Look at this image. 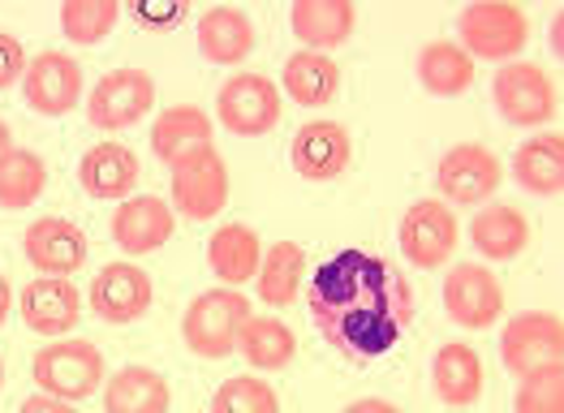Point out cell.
I'll return each mask as SVG.
<instances>
[{"instance_id":"4dcf8cb0","label":"cell","mask_w":564,"mask_h":413,"mask_svg":"<svg viewBox=\"0 0 564 413\" xmlns=\"http://www.w3.org/2000/svg\"><path fill=\"white\" fill-rule=\"evenodd\" d=\"M47 189V164L26 151V146H9L0 155V207L4 211H26L40 203Z\"/></svg>"},{"instance_id":"f35d334b","label":"cell","mask_w":564,"mask_h":413,"mask_svg":"<svg viewBox=\"0 0 564 413\" xmlns=\"http://www.w3.org/2000/svg\"><path fill=\"white\" fill-rule=\"evenodd\" d=\"M340 413H401L392 401H379V396H362V401H354V405H345Z\"/></svg>"},{"instance_id":"4316f807","label":"cell","mask_w":564,"mask_h":413,"mask_svg":"<svg viewBox=\"0 0 564 413\" xmlns=\"http://www.w3.org/2000/svg\"><path fill=\"white\" fill-rule=\"evenodd\" d=\"M470 241H474V250L487 254L491 263L518 259L521 250L530 246V220L521 216L518 207H509V203H491L487 211L474 216Z\"/></svg>"},{"instance_id":"ffe728a7","label":"cell","mask_w":564,"mask_h":413,"mask_svg":"<svg viewBox=\"0 0 564 413\" xmlns=\"http://www.w3.org/2000/svg\"><path fill=\"white\" fill-rule=\"evenodd\" d=\"M198 52L212 65H241L254 52V22L234 4H212L198 13Z\"/></svg>"},{"instance_id":"d6a6232c","label":"cell","mask_w":564,"mask_h":413,"mask_svg":"<svg viewBox=\"0 0 564 413\" xmlns=\"http://www.w3.org/2000/svg\"><path fill=\"white\" fill-rule=\"evenodd\" d=\"M121 4L117 0H65L61 4V31L74 44H99L117 26Z\"/></svg>"},{"instance_id":"d6986e66","label":"cell","mask_w":564,"mask_h":413,"mask_svg":"<svg viewBox=\"0 0 564 413\" xmlns=\"http://www.w3.org/2000/svg\"><path fill=\"white\" fill-rule=\"evenodd\" d=\"M289 26H293L302 52H324L328 56L332 47H340L354 35L358 9L349 0H293Z\"/></svg>"},{"instance_id":"9c48e42d","label":"cell","mask_w":564,"mask_h":413,"mask_svg":"<svg viewBox=\"0 0 564 413\" xmlns=\"http://www.w3.org/2000/svg\"><path fill=\"white\" fill-rule=\"evenodd\" d=\"M401 250H405V259L414 263V268H423V272H435V268H444L448 259H453V250H457V211L448 207V203H440V198H419L405 216H401Z\"/></svg>"},{"instance_id":"603a6c76","label":"cell","mask_w":564,"mask_h":413,"mask_svg":"<svg viewBox=\"0 0 564 413\" xmlns=\"http://www.w3.org/2000/svg\"><path fill=\"white\" fill-rule=\"evenodd\" d=\"M431 383H435V396L448 405V410H470L474 401L482 396V362L470 345H444L435 349L431 358Z\"/></svg>"},{"instance_id":"6da1fadb","label":"cell","mask_w":564,"mask_h":413,"mask_svg":"<svg viewBox=\"0 0 564 413\" xmlns=\"http://www.w3.org/2000/svg\"><path fill=\"white\" fill-rule=\"evenodd\" d=\"M315 332L349 367L388 358L414 323V284L405 272L367 250H336L311 280Z\"/></svg>"},{"instance_id":"484cf974","label":"cell","mask_w":564,"mask_h":413,"mask_svg":"<svg viewBox=\"0 0 564 413\" xmlns=\"http://www.w3.org/2000/svg\"><path fill=\"white\" fill-rule=\"evenodd\" d=\"M513 177L539 198H556L564 189V134H534L513 155Z\"/></svg>"},{"instance_id":"7402d4cb","label":"cell","mask_w":564,"mask_h":413,"mask_svg":"<svg viewBox=\"0 0 564 413\" xmlns=\"http://www.w3.org/2000/svg\"><path fill=\"white\" fill-rule=\"evenodd\" d=\"M78 182L91 198H121L139 185V155L121 142H99L83 155L78 164Z\"/></svg>"},{"instance_id":"ac0fdd59","label":"cell","mask_w":564,"mask_h":413,"mask_svg":"<svg viewBox=\"0 0 564 413\" xmlns=\"http://www.w3.org/2000/svg\"><path fill=\"white\" fill-rule=\"evenodd\" d=\"M169 237H173V207L164 198H155V194L126 198L112 211V241L126 254H155Z\"/></svg>"},{"instance_id":"8992f818","label":"cell","mask_w":564,"mask_h":413,"mask_svg":"<svg viewBox=\"0 0 564 413\" xmlns=\"http://www.w3.org/2000/svg\"><path fill=\"white\" fill-rule=\"evenodd\" d=\"M216 117L229 134L263 138L281 126V91L263 74H234L216 95Z\"/></svg>"},{"instance_id":"f546056e","label":"cell","mask_w":564,"mask_h":413,"mask_svg":"<svg viewBox=\"0 0 564 413\" xmlns=\"http://www.w3.org/2000/svg\"><path fill=\"white\" fill-rule=\"evenodd\" d=\"M419 83L426 95H440V99L466 95L474 83V61L453 40H431L419 52Z\"/></svg>"},{"instance_id":"d590c367","label":"cell","mask_w":564,"mask_h":413,"mask_svg":"<svg viewBox=\"0 0 564 413\" xmlns=\"http://www.w3.org/2000/svg\"><path fill=\"white\" fill-rule=\"evenodd\" d=\"M134 18H139L142 26H155V31H169V26H177L182 18H186V4L177 0H142L134 4Z\"/></svg>"},{"instance_id":"8d00e7d4","label":"cell","mask_w":564,"mask_h":413,"mask_svg":"<svg viewBox=\"0 0 564 413\" xmlns=\"http://www.w3.org/2000/svg\"><path fill=\"white\" fill-rule=\"evenodd\" d=\"M22 74H26V52H22V40H13L9 31H0V91H4V87H13Z\"/></svg>"},{"instance_id":"7a4b0ae2","label":"cell","mask_w":564,"mask_h":413,"mask_svg":"<svg viewBox=\"0 0 564 413\" xmlns=\"http://www.w3.org/2000/svg\"><path fill=\"white\" fill-rule=\"evenodd\" d=\"M250 319V302L237 289H207L182 315V340L194 358L220 362L237 349V332Z\"/></svg>"},{"instance_id":"f1b7e54d","label":"cell","mask_w":564,"mask_h":413,"mask_svg":"<svg viewBox=\"0 0 564 413\" xmlns=\"http://www.w3.org/2000/svg\"><path fill=\"white\" fill-rule=\"evenodd\" d=\"M254 370H284L297 354V336L293 327H284L281 319H263V315H250L237 332V349Z\"/></svg>"},{"instance_id":"7c38bea8","label":"cell","mask_w":564,"mask_h":413,"mask_svg":"<svg viewBox=\"0 0 564 413\" xmlns=\"http://www.w3.org/2000/svg\"><path fill=\"white\" fill-rule=\"evenodd\" d=\"M444 311L470 332H487L505 315V289L482 263H457L444 275Z\"/></svg>"},{"instance_id":"4fadbf2b","label":"cell","mask_w":564,"mask_h":413,"mask_svg":"<svg viewBox=\"0 0 564 413\" xmlns=\"http://www.w3.org/2000/svg\"><path fill=\"white\" fill-rule=\"evenodd\" d=\"M22 91H26V104H31L40 117H65V112H74L78 99H83V65H78L69 52L47 47L35 61H26Z\"/></svg>"},{"instance_id":"277c9868","label":"cell","mask_w":564,"mask_h":413,"mask_svg":"<svg viewBox=\"0 0 564 413\" xmlns=\"http://www.w3.org/2000/svg\"><path fill=\"white\" fill-rule=\"evenodd\" d=\"M31 374L40 383V392L56 401H87L104 383V354L91 340H52L35 354Z\"/></svg>"},{"instance_id":"3957f363","label":"cell","mask_w":564,"mask_h":413,"mask_svg":"<svg viewBox=\"0 0 564 413\" xmlns=\"http://www.w3.org/2000/svg\"><path fill=\"white\" fill-rule=\"evenodd\" d=\"M457 40L470 61H513L530 40V18L509 0H474L457 13Z\"/></svg>"},{"instance_id":"83f0119b","label":"cell","mask_w":564,"mask_h":413,"mask_svg":"<svg viewBox=\"0 0 564 413\" xmlns=\"http://www.w3.org/2000/svg\"><path fill=\"white\" fill-rule=\"evenodd\" d=\"M284 95L302 108H324L340 87V65L324 52H293L284 61Z\"/></svg>"},{"instance_id":"8fae6325","label":"cell","mask_w":564,"mask_h":413,"mask_svg":"<svg viewBox=\"0 0 564 413\" xmlns=\"http://www.w3.org/2000/svg\"><path fill=\"white\" fill-rule=\"evenodd\" d=\"M155 104V78L147 69H117L87 95V121L95 130H130Z\"/></svg>"},{"instance_id":"52a82bcc","label":"cell","mask_w":564,"mask_h":413,"mask_svg":"<svg viewBox=\"0 0 564 413\" xmlns=\"http://www.w3.org/2000/svg\"><path fill=\"white\" fill-rule=\"evenodd\" d=\"M500 182H505V164L482 142H457L453 151L440 155V169H435V185L444 194L440 203H457V207L487 203Z\"/></svg>"},{"instance_id":"b9f144b4","label":"cell","mask_w":564,"mask_h":413,"mask_svg":"<svg viewBox=\"0 0 564 413\" xmlns=\"http://www.w3.org/2000/svg\"><path fill=\"white\" fill-rule=\"evenodd\" d=\"M0 383H4V362H0Z\"/></svg>"},{"instance_id":"836d02e7","label":"cell","mask_w":564,"mask_h":413,"mask_svg":"<svg viewBox=\"0 0 564 413\" xmlns=\"http://www.w3.org/2000/svg\"><path fill=\"white\" fill-rule=\"evenodd\" d=\"M212 413H281V396L259 374H234L216 388Z\"/></svg>"},{"instance_id":"e575fe53","label":"cell","mask_w":564,"mask_h":413,"mask_svg":"<svg viewBox=\"0 0 564 413\" xmlns=\"http://www.w3.org/2000/svg\"><path fill=\"white\" fill-rule=\"evenodd\" d=\"M518 413H564V367L525 374L518 388Z\"/></svg>"},{"instance_id":"30bf717a","label":"cell","mask_w":564,"mask_h":413,"mask_svg":"<svg viewBox=\"0 0 564 413\" xmlns=\"http://www.w3.org/2000/svg\"><path fill=\"white\" fill-rule=\"evenodd\" d=\"M491 99L509 126H543L556 112V91L543 65L534 61H509L491 78Z\"/></svg>"},{"instance_id":"2e32d148","label":"cell","mask_w":564,"mask_h":413,"mask_svg":"<svg viewBox=\"0 0 564 413\" xmlns=\"http://www.w3.org/2000/svg\"><path fill=\"white\" fill-rule=\"evenodd\" d=\"M22 250L31 259V268L44 275H74L83 263H87V232L61 216H44L35 220L26 237H22Z\"/></svg>"},{"instance_id":"e0dca14e","label":"cell","mask_w":564,"mask_h":413,"mask_svg":"<svg viewBox=\"0 0 564 413\" xmlns=\"http://www.w3.org/2000/svg\"><path fill=\"white\" fill-rule=\"evenodd\" d=\"M83 319V297L65 275H40L22 289V323L40 336H65Z\"/></svg>"},{"instance_id":"1f68e13d","label":"cell","mask_w":564,"mask_h":413,"mask_svg":"<svg viewBox=\"0 0 564 413\" xmlns=\"http://www.w3.org/2000/svg\"><path fill=\"white\" fill-rule=\"evenodd\" d=\"M302 275H306V250L297 246V241H281V246H272L268 254H263V263H259V297L268 302V306H293V297H297V289H302Z\"/></svg>"},{"instance_id":"60d3db41","label":"cell","mask_w":564,"mask_h":413,"mask_svg":"<svg viewBox=\"0 0 564 413\" xmlns=\"http://www.w3.org/2000/svg\"><path fill=\"white\" fill-rule=\"evenodd\" d=\"M9 146H13V134H9V126H4V121H0V155H4V151H9Z\"/></svg>"},{"instance_id":"5b68a950","label":"cell","mask_w":564,"mask_h":413,"mask_svg":"<svg viewBox=\"0 0 564 413\" xmlns=\"http://www.w3.org/2000/svg\"><path fill=\"white\" fill-rule=\"evenodd\" d=\"M500 362L509 367V374H539V370L564 367V323L561 315L547 311H530L509 319V327L500 332Z\"/></svg>"},{"instance_id":"5bb4252c","label":"cell","mask_w":564,"mask_h":413,"mask_svg":"<svg viewBox=\"0 0 564 413\" xmlns=\"http://www.w3.org/2000/svg\"><path fill=\"white\" fill-rule=\"evenodd\" d=\"M289 160H293V173L306 177V182H332L349 169L354 160V142H349V130L340 121H306L297 134H293V146H289Z\"/></svg>"},{"instance_id":"cb8c5ba5","label":"cell","mask_w":564,"mask_h":413,"mask_svg":"<svg viewBox=\"0 0 564 413\" xmlns=\"http://www.w3.org/2000/svg\"><path fill=\"white\" fill-rule=\"evenodd\" d=\"M263 263V241L250 225H220L207 241V268L216 280H225V289H237L246 280H254Z\"/></svg>"},{"instance_id":"ab89813d","label":"cell","mask_w":564,"mask_h":413,"mask_svg":"<svg viewBox=\"0 0 564 413\" xmlns=\"http://www.w3.org/2000/svg\"><path fill=\"white\" fill-rule=\"evenodd\" d=\"M9 306H13V289H9V280L0 275V323L9 319Z\"/></svg>"},{"instance_id":"9a60e30c","label":"cell","mask_w":564,"mask_h":413,"mask_svg":"<svg viewBox=\"0 0 564 413\" xmlns=\"http://www.w3.org/2000/svg\"><path fill=\"white\" fill-rule=\"evenodd\" d=\"M151 297H155L151 275L134 263H108L91 280V311L112 327L142 319L151 311Z\"/></svg>"},{"instance_id":"d4e9b609","label":"cell","mask_w":564,"mask_h":413,"mask_svg":"<svg viewBox=\"0 0 564 413\" xmlns=\"http://www.w3.org/2000/svg\"><path fill=\"white\" fill-rule=\"evenodd\" d=\"M173 392L169 379L151 367L117 370L104 388V413H169Z\"/></svg>"},{"instance_id":"44dd1931","label":"cell","mask_w":564,"mask_h":413,"mask_svg":"<svg viewBox=\"0 0 564 413\" xmlns=\"http://www.w3.org/2000/svg\"><path fill=\"white\" fill-rule=\"evenodd\" d=\"M212 146V117L194 104H177V108H164L151 126V151L155 160H164L169 169L177 160H186L194 151Z\"/></svg>"},{"instance_id":"ba28073f","label":"cell","mask_w":564,"mask_h":413,"mask_svg":"<svg viewBox=\"0 0 564 413\" xmlns=\"http://www.w3.org/2000/svg\"><path fill=\"white\" fill-rule=\"evenodd\" d=\"M229 203V164L216 146H203L173 164V207L186 220H212Z\"/></svg>"},{"instance_id":"74e56055","label":"cell","mask_w":564,"mask_h":413,"mask_svg":"<svg viewBox=\"0 0 564 413\" xmlns=\"http://www.w3.org/2000/svg\"><path fill=\"white\" fill-rule=\"evenodd\" d=\"M18 413H78V410H74L69 401H56V396H47L44 392V396H31Z\"/></svg>"}]
</instances>
